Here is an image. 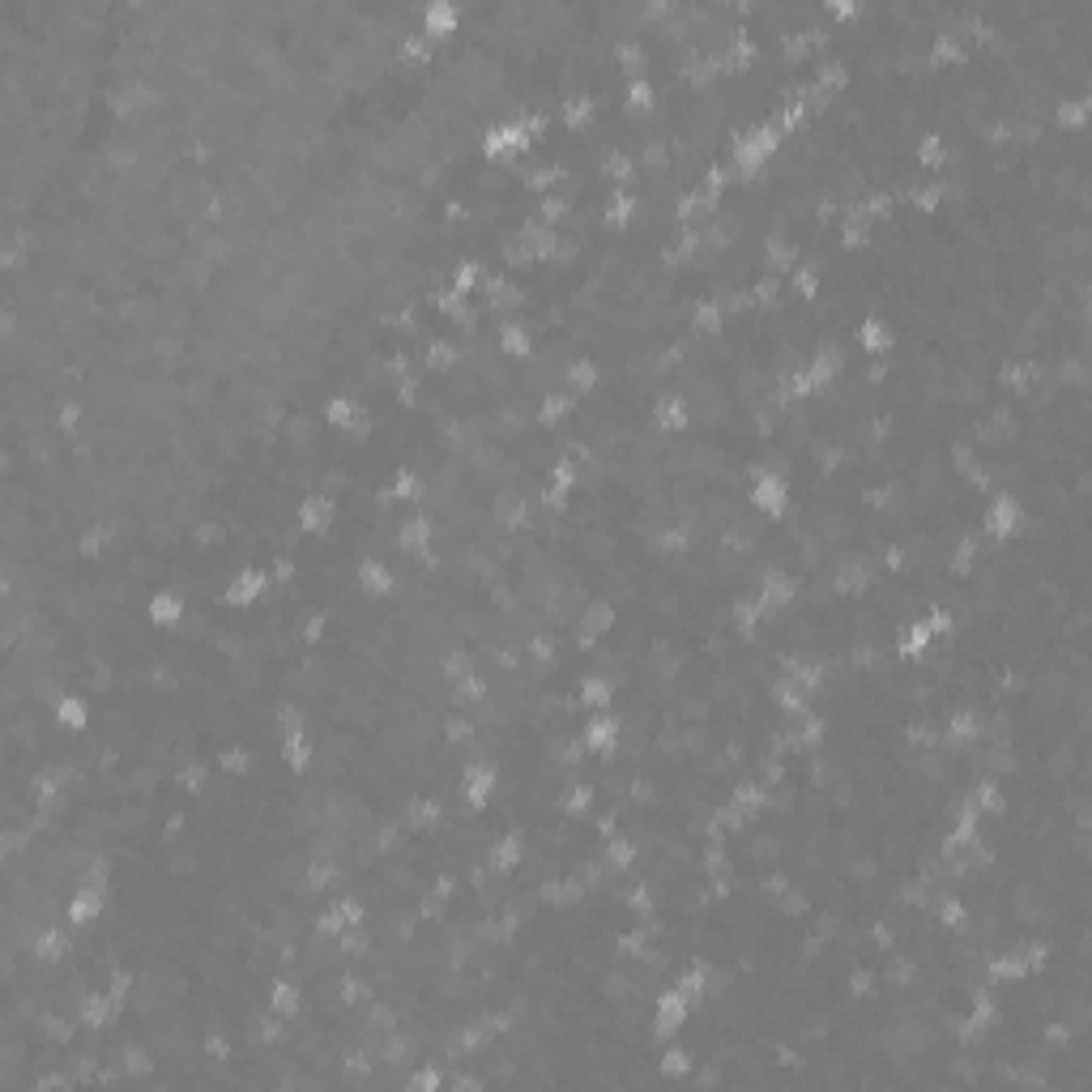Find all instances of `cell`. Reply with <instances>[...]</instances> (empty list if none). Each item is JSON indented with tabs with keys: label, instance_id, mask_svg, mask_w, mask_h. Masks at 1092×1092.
Returning a JSON list of instances; mask_svg holds the SVG:
<instances>
[{
	"label": "cell",
	"instance_id": "obj_1",
	"mask_svg": "<svg viewBox=\"0 0 1092 1092\" xmlns=\"http://www.w3.org/2000/svg\"><path fill=\"white\" fill-rule=\"evenodd\" d=\"M653 405H632L624 410L619 418L628 414H649ZM701 410H747L759 427V435L772 444V457L768 465L781 470L789 482H794V470L811 461V448H815V427L802 418L798 405H776L772 388L764 384H738V388H722L705 401H692V414ZM615 418V422H619ZM772 521V517H768ZM789 615V611H785ZM781 619V615H776ZM806 624L811 632V658H819L832 675H849L853 671V653L858 645L866 641L862 624L841 615V611H819V606H806V615L798 619ZM794 662V658H789ZM785 662V666H789ZM632 683V679H628ZM632 692V688H628ZM628 701V696H624ZM776 709V705H772ZM615 713V709H611ZM619 718V713H615ZM794 722L798 718H785L776 709V722L759 734H742V738H726V742H713L709 751H696V755H675V751H662V747H636L628 738H619L615 747V759L628 776H649L658 785V802L671 819L679 824H701L713 815V806L726 798V789L747 776V772H768L776 764H789V759H802L798 755V742H794ZM624 726V722H619Z\"/></svg>",
	"mask_w": 1092,
	"mask_h": 1092
},
{
	"label": "cell",
	"instance_id": "obj_2",
	"mask_svg": "<svg viewBox=\"0 0 1092 1092\" xmlns=\"http://www.w3.org/2000/svg\"><path fill=\"white\" fill-rule=\"evenodd\" d=\"M806 606H815V602H806ZM819 611H841V615L858 619L862 632H866V641H862L858 653H853V671H849V675H832L824 692H866V688H875L879 679H888V675L901 666L896 653H892V636H896V628H901L896 606H888V602H849V606H819ZM798 755H802V751H798ZM802 759H806V755H802ZM615 764H619V759H615ZM619 772H624V768H619ZM751 776H755V772H751ZM624 781H632V776L624 772ZM759 781L772 789V802H789V798L802 794V772H789V764H776V768L759 772ZM624 789H628V785H624ZM722 802H726V798H722ZM709 824H713V815L701 819V824H679V819H671V815L662 811V802H658V815H653V845H658V853H662L666 862L688 866V862L701 858V845L709 841Z\"/></svg>",
	"mask_w": 1092,
	"mask_h": 1092
},
{
	"label": "cell",
	"instance_id": "obj_3",
	"mask_svg": "<svg viewBox=\"0 0 1092 1092\" xmlns=\"http://www.w3.org/2000/svg\"><path fill=\"white\" fill-rule=\"evenodd\" d=\"M781 150H785L781 133H776L772 124H755V128H747V133H738V137L729 141L726 163H729V171H734V180H755V175H764V171L772 167V158H776Z\"/></svg>",
	"mask_w": 1092,
	"mask_h": 1092
},
{
	"label": "cell",
	"instance_id": "obj_4",
	"mask_svg": "<svg viewBox=\"0 0 1092 1092\" xmlns=\"http://www.w3.org/2000/svg\"><path fill=\"white\" fill-rule=\"evenodd\" d=\"M747 499L759 517H772L781 521L789 512V478L772 465H751L747 470Z\"/></svg>",
	"mask_w": 1092,
	"mask_h": 1092
},
{
	"label": "cell",
	"instance_id": "obj_5",
	"mask_svg": "<svg viewBox=\"0 0 1092 1092\" xmlns=\"http://www.w3.org/2000/svg\"><path fill=\"white\" fill-rule=\"evenodd\" d=\"M1025 499L1016 495V491H999V495H990L986 499V508H982V538H990L995 547H1003V542H1012L1020 529H1025Z\"/></svg>",
	"mask_w": 1092,
	"mask_h": 1092
},
{
	"label": "cell",
	"instance_id": "obj_6",
	"mask_svg": "<svg viewBox=\"0 0 1092 1092\" xmlns=\"http://www.w3.org/2000/svg\"><path fill=\"white\" fill-rule=\"evenodd\" d=\"M495 794H499V764L491 755H470L461 764V798H465V806L482 815V811H491Z\"/></svg>",
	"mask_w": 1092,
	"mask_h": 1092
},
{
	"label": "cell",
	"instance_id": "obj_7",
	"mask_svg": "<svg viewBox=\"0 0 1092 1092\" xmlns=\"http://www.w3.org/2000/svg\"><path fill=\"white\" fill-rule=\"evenodd\" d=\"M538 145L525 137V128L517 124V120H495L487 133H482V141H478V158L482 163H517V158H525V154H534Z\"/></svg>",
	"mask_w": 1092,
	"mask_h": 1092
},
{
	"label": "cell",
	"instance_id": "obj_8",
	"mask_svg": "<svg viewBox=\"0 0 1092 1092\" xmlns=\"http://www.w3.org/2000/svg\"><path fill=\"white\" fill-rule=\"evenodd\" d=\"M802 589H806V581H802L798 572L772 568V572H764V581L755 585V602H759L764 619H776V615H785L789 606H798Z\"/></svg>",
	"mask_w": 1092,
	"mask_h": 1092
},
{
	"label": "cell",
	"instance_id": "obj_9",
	"mask_svg": "<svg viewBox=\"0 0 1092 1092\" xmlns=\"http://www.w3.org/2000/svg\"><path fill=\"white\" fill-rule=\"evenodd\" d=\"M649 1008H653V1020H649V1025H653V1042H658V1046H666L671 1037H679V1033L688 1029L692 1003L683 999V990H679L675 982H671V986H662V990L653 995V1003H649Z\"/></svg>",
	"mask_w": 1092,
	"mask_h": 1092
},
{
	"label": "cell",
	"instance_id": "obj_10",
	"mask_svg": "<svg viewBox=\"0 0 1092 1092\" xmlns=\"http://www.w3.org/2000/svg\"><path fill=\"white\" fill-rule=\"evenodd\" d=\"M270 589H274L270 568L248 564V568H240V572L227 581V589H222V606H227V611H252V606H261V602L270 598Z\"/></svg>",
	"mask_w": 1092,
	"mask_h": 1092
},
{
	"label": "cell",
	"instance_id": "obj_11",
	"mask_svg": "<svg viewBox=\"0 0 1092 1092\" xmlns=\"http://www.w3.org/2000/svg\"><path fill=\"white\" fill-rule=\"evenodd\" d=\"M124 1016V1003L107 990V986H98V990H90L81 1003H77V1025L90 1033V1037H103L116 1020Z\"/></svg>",
	"mask_w": 1092,
	"mask_h": 1092
},
{
	"label": "cell",
	"instance_id": "obj_12",
	"mask_svg": "<svg viewBox=\"0 0 1092 1092\" xmlns=\"http://www.w3.org/2000/svg\"><path fill=\"white\" fill-rule=\"evenodd\" d=\"M982 742H986V718L978 709H969V705L948 709V718H943V747L948 751H973Z\"/></svg>",
	"mask_w": 1092,
	"mask_h": 1092
},
{
	"label": "cell",
	"instance_id": "obj_13",
	"mask_svg": "<svg viewBox=\"0 0 1092 1092\" xmlns=\"http://www.w3.org/2000/svg\"><path fill=\"white\" fill-rule=\"evenodd\" d=\"M141 619H145L150 628H158V632H171V628H180V624L188 619V598H184L180 589L163 585V589H154V594L145 598Z\"/></svg>",
	"mask_w": 1092,
	"mask_h": 1092
},
{
	"label": "cell",
	"instance_id": "obj_14",
	"mask_svg": "<svg viewBox=\"0 0 1092 1092\" xmlns=\"http://www.w3.org/2000/svg\"><path fill=\"white\" fill-rule=\"evenodd\" d=\"M853 347H858V355H866V359H883V355L896 351V325L883 321L879 312H866V317L858 321V329H853Z\"/></svg>",
	"mask_w": 1092,
	"mask_h": 1092
},
{
	"label": "cell",
	"instance_id": "obj_15",
	"mask_svg": "<svg viewBox=\"0 0 1092 1092\" xmlns=\"http://www.w3.org/2000/svg\"><path fill=\"white\" fill-rule=\"evenodd\" d=\"M334 521H338V499L325 495V491L304 495L299 508H295V525H299L308 538H325V534L334 529Z\"/></svg>",
	"mask_w": 1092,
	"mask_h": 1092
},
{
	"label": "cell",
	"instance_id": "obj_16",
	"mask_svg": "<svg viewBox=\"0 0 1092 1092\" xmlns=\"http://www.w3.org/2000/svg\"><path fill=\"white\" fill-rule=\"evenodd\" d=\"M435 538H440L435 517L422 512V508H414V512H405V521L397 525V555H422V551L435 547Z\"/></svg>",
	"mask_w": 1092,
	"mask_h": 1092
},
{
	"label": "cell",
	"instance_id": "obj_17",
	"mask_svg": "<svg viewBox=\"0 0 1092 1092\" xmlns=\"http://www.w3.org/2000/svg\"><path fill=\"white\" fill-rule=\"evenodd\" d=\"M107 888L103 883H81L73 896H68V905H64V922L73 926V930H86V926H94L103 913H107Z\"/></svg>",
	"mask_w": 1092,
	"mask_h": 1092
},
{
	"label": "cell",
	"instance_id": "obj_18",
	"mask_svg": "<svg viewBox=\"0 0 1092 1092\" xmlns=\"http://www.w3.org/2000/svg\"><path fill=\"white\" fill-rule=\"evenodd\" d=\"M278 755H282V768H287L291 776H304V772L312 768V759H317V738H312V729L308 726L282 729V734H278Z\"/></svg>",
	"mask_w": 1092,
	"mask_h": 1092
},
{
	"label": "cell",
	"instance_id": "obj_19",
	"mask_svg": "<svg viewBox=\"0 0 1092 1092\" xmlns=\"http://www.w3.org/2000/svg\"><path fill=\"white\" fill-rule=\"evenodd\" d=\"M726 802L729 806H738V811L755 824V819H764V815L772 811V789H768L759 776H751V772H747V776H738V781L726 789Z\"/></svg>",
	"mask_w": 1092,
	"mask_h": 1092
},
{
	"label": "cell",
	"instance_id": "obj_20",
	"mask_svg": "<svg viewBox=\"0 0 1092 1092\" xmlns=\"http://www.w3.org/2000/svg\"><path fill=\"white\" fill-rule=\"evenodd\" d=\"M1033 978V969H1029V960L1020 956V948H999V952H990L986 956V982L990 986H1025Z\"/></svg>",
	"mask_w": 1092,
	"mask_h": 1092
},
{
	"label": "cell",
	"instance_id": "obj_21",
	"mask_svg": "<svg viewBox=\"0 0 1092 1092\" xmlns=\"http://www.w3.org/2000/svg\"><path fill=\"white\" fill-rule=\"evenodd\" d=\"M265 1008L274 1012V1016H282V1020H299L304 1016V1008H308V995H304V986L295 982V978H287V973H278L270 986H265Z\"/></svg>",
	"mask_w": 1092,
	"mask_h": 1092
},
{
	"label": "cell",
	"instance_id": "obj_22",
	"mask_svg": "<svg viewBox=\"0 0 1092 1092\" xmlns=\"http://www.w3.org/2000/svg\"><path fill=\"white\" fill-rule=\"evenodd\" d=\"M913 163H918L922 175H943V171L952 167V141H948V133L926 128V133L913 141Z\"/></svg>",
	"mask_w": 1092,
	"mask_h": 1092
},
{
	"label": "cell",
	"instance_id": "obj_23",
	"mask_svg": "<svg viewBox=\"0 0 1092 1092\" xmlns=\"http://www.w3.org/2000/svg\"><path fill=\"white\" fill-rule=\"evenodd\" d=\"M619 738H624V726H619V718L611 709L606 713H589L581 722V742H585L589 755H611L619 747Z\"/></svg>",
	"mask_w": 1092,
	"mask_h": 1092
},
{
	"label": "cell",
	"instance_id": "obj_24",
	"mask_svg": "<svg viewBox=\"0 0 1092 1092\" xmlns=\"http://www.w3.org/2000/svg\"><path fill=\"white\" fill-rule=\"evenodd\" d=\"M401 819H405L410 836L435 832V828H440V824L448 819V802H444V798H435V794H418V798H410V802H405Z\"/></svg>",
	"mask_w": 1092,
	"mask_h": 1092
},
{
	"label": "cell",
	"instance_id": "obj_25",
	"mask_svg": "<svg viewBox=\"0 0 1092 1092\" xmlns=\"http://www.w3.org/2000/svg\"><path fill=\"white\" fill-rule=\"evenodd\" d=\"M461 367V338H457V329L452 334H427V342H422V371H431V375H444V371H457Z\"/></svg>",
	"mask_w": 1092,
	"mask_h": 1092
},
{
	"label": "cell",
	"instance_id": "obj_26",
	"mask_svg": "<svg viewBox=\"0 0 1092 1092\" xmlns=\"http://www.w3.org/2000/svg\"><path fill=\"white\" fill-rule=\"evenodd\" d=\"M418 26H422V34H427L431 43H448V39L461 30V4H457V0H427Z\"/></svg>",
	"mask_w": 1092,
	"mask_h": 1092
},
{
	"label": "cell",
	"instance_id": "obj_27",
	"mask_svg": "<svg viewBox=\"0 0 1092 1092\" xmlns=\"http://www.w3.org/2000/svg\"><path fill=\"white\" fill-rule=\"evenodd\" d=\"M615 77H619V73H615ZM598 111H602V98H598V94H572V98L559 103L555 120H559L564 133H589V128L598 124Z\"/></svg>",
	"mask_w": 1092,
	"mask_h": 1092
},
{
	"label": "cell",
	"instance_id": "obj_28",
	"mask_svg": "<svg viewBox=\"0 0 1092 1092\" xmlns=\"http://www.w3.org/2000/svg\"><path fill=\"white\" fill-rule=\"evenodd\" d=\"M649 422H653L662 435H679V431H688V422H692V401H688L683 393H662V397L653 401V410H649Z\"/></svg>",
	"mask_w": 1092,
	"mask_h": 1092
},
{
	"label": "cell",
	"instance_id": "obj_29",
	"mask_svg": "<svg viewBox=\"0 0 1092 1092\" xmlns=\"http://www.w3.org/2000/svg\"><path fill=\"white\" fill-rule=\"evenodd\" d=\"M521 862H525V836H521L517 828H512V832H499V836L487 845V871H491V875L508 879Z\"/></svg>",
	"mask_w": 1092,
	"mask_h": 1092
},
{
	"label": "cell",
	"instance_id": "obj_30",
	"mask_svg": "<svg viewBox=\"0 0 1092 1092\" xmlns=\"http://www.w3.org/2000/svg\"><path fill=\"white\" fill-rule=\"evenodd\" d=\"M397 572L388 568V559H380V555H364L359 564H355V585H359V594L367 598H388L393 589H397Z\"/></svg>",
	"mask_w": 1092,
	"mask_h": 1092
},
{
	"label": "cell",
	"instance_id": "obj_31",
	"mask_svg": "<svg viewBox=\"0 0 1092 1092\" xmlns=\"http://www.w3.org/2000/svg\"><path fill=\"white\" fill-rule=\"evenodd\" d=\"M969 56H973V47L956 30H935L930 43H926V64L930 68H960Z\"/></svg>",
	"mask_w": 1092,
	"mask_h": 1092
},
{
	"label": "cell",
	"instance_id": "obj_32",
	"mask_svg": "<svg viewBox=\"0 0 1092 1092\" xmlns=\"http://www.w3.org/2000/svg\"><path fill=\"white\" fill-rule=\"evenodd\" d=\"M90 722H94V713H90L86 692H64L51 709V729H60V734H86Z\"/></svg>",
	"mask_w": 1092,
	"mask_h": 1092
},
{
	"label": "cell",
	"instance_id": "obj_33",
	"mask_svg": "<svg viewBox=\"0 0 1092 1092\" xmlns=\"http://www.w3.org/2000/svg\"><path fill=\"white\" fill-rule=\"evenodd\" d=\"M1092 120V90H1080V94H1063L1050 111V124L1059 133H1085Z\"/></svg>",
	"mask_w": 1092,
	"mask_h": 1092
},
{
	"label": "cell",
	"instance_id": "obj_34",
	"mask_svg": "<svg viewBox=\"0 0 1092 1092\" xmlns=\"http://www.w3.org/2000/svg\"><path fill=\"white\" fill-rule=\"evenodd\" d=\"M969 798L978 802V811H982V819H1008V811H1012V798H1008V785L999 781V776H978L973 785H969Z\"/></svg>",
	"mask_w": 1092,
	"mask_h": 1092
},
{
	"label": "cell",
	"instance_id": "obj_35",
	"mask_svg": "<svg viewBox=\"0 0 1092 1092\" xmlns=\"http://www.w3.org/2000/svg\"><path fill=\"white\" fill-rule=\"evenodd\" d=\"M68 948H73V926H64V922H51L30 939V956L39 965H60L68 956Z\"/></svg>",
	"mask_w": 1092,
	"mask_h": 1092
},
{
	"label": "cell",
	"instance_id": "obj_36",
	"mask_svg": "<svg viewBox=\"0 0 1092 1092\" xmlns=\"http://www.w3.org/2000/svg\"><path fill=\"white\" fill-rule=\"evenodd\" d=\"M768 701H772V705H776L785 718H802V713H811V709H815V696H811L806 688H798V683H794L785 671H781V675L768 683Z\"/></svg>",
	"mask_w": 1092,
	"mask_h": 1092
},
{
	"label": "cell",
	"instance_id": "obj_37",
	"mask_svg": "<svg viewBox=\"0 0 1092 1092\" xmlns=\"http://www.w3.org/2000/svg\"><path fill=\"white\" fill-rule=\"evenodd\" d=\"M495 347H499V355H508V359H529L538 347H534V334H529V325H525V317H512V321H499L495 325Z\"/></svg>",
	"mask_w": 1092,
	"mask_h": 1092
},
{
	"label": "cell",
	"instance_id": "obj_38",
	"mask_svg": "<svg viewBox=\"0 0 1092 1092\" xmlns=\"http://www.w3.org/2000/svg\"><path fill=\"white\" fill-rule=\"evenodd\" d=\"M636 214H641V197H636V188H615V193L602 201V222H606L611 231H632Z\"/></svg>",
	"mask_w": 1092,
	"mask_h": 1092
},
{
	"label": "cell",
	"instance_id": "obj_39",
	"mask_svg": "<svg viewBox=\"0 0 1092 1092\" xmlns=\"http://www.w3.org/2000/svg\"><path fill=\"white\" fill-rule=\"evenodd\" d=\"M598 175H602V184H615V188H628V184H636V180H641L636 154H632L628 145H619V150L602 154V163H598Z\"/></svg>",
	"mask_w": 1092,
	"mask_h": 1092
},
{
	"label": "cell",
	"instance_id": "obj_40",
	"mask_svg": "<svg viewBox=\"0 0 1092 1092\" xmlns=\"http://www.w3.org/2000/svg\"><path fill=\"white\" fill-rule=\"evenodd\" d=\"M576 410H581V397L576 393H547L542 401H538V427H547V431H555V427H564V422H572L576 418Z\"/></svg>",
	"mask_w": 1092,
	"mask_h": 1092
},
{
	"label": "cell",
	"instance_id": "obj_41",
	"mask_svg": "<svg viewBox=\"0 0 1092 1092\" xmlns=\"http://www.w3.org/2000/svg\"><path fill=\"white\" fill-rule=\"evenodd\" d=\"M709 982H713V965H709V960H688V965L675 973V986L683 990V999H688L692 1008H705Z\"/></svg>",
	"mask_w": 1092,
	"mask_h": 1092
},
{
	"label": "cell",
	"instance_id": "obj_42",
	"mask_svg": "<svg viewBox=\"0 0 1092 1092\" xmlns=\"http://www.w3.org/2000/svg\"><path fill=\"white\" fill-rule=\"evenodd\" d=\"M359 414H364V401H359L355 393H329V397L321 401V418H325V427H334V431H351Z\"/></svg>",
	"mask_w": 1092,
	"mask_h": 1092
},
{
	"label": "cell",
	"instance_id": "obj_43",
	"mask_svg": "<svg viewBox=\"0 0 1092 1092\" xmlns=\"http://www.w3.org/2000/svg\"><path fill=\"white\" fill-rule=\"evenodd\" d=\"M257 751L252 747H244V742H227L218 755H214V768L227 776V781H244V776H252L257 772Z\"/></svg>",
	"mask_w": 1092,
	"mask_h": 1092
},
{
	"label": "cell",
	"instance_id": "obj_44",
	"mask_svg": "<svg viewBox=\"0 0 1092 1092\" xmlns=\"http://www.w3.org/2000/svg\"><path fill=\"white\" fill-rule=\"evenodd\" d=\"M598 384H602V364H598V355H581V359H572V364L564 367V388H568V393L594 397Z\"/></svg>",
	"mask_w": 1092,
	"mask_h": 1092
},
{
	"label": "cell",
	"instance_id": "obj_45",
	"mask_svg": "<svg viewBox=\"0 0 1092 1092\" xmlns=\"http://www.w3.org/2000/svg\"><path fill=\"white\" fill-rule=\"evenodd\" d=\"M594 806H598V785H594V781H572V785L564 789V798H559V815H564L568 824L589 819Z\"/></svg>",
	"mask_w": 1092,
	"mask_h": 1092
},
{
	"label": "cell",
	"instance_id": "obj_46",
	"mask_svg": "<svg viewBox=\"0 0 1092 1092\" xmlns=\"http://www.w3.org/2000/svg\"><path fill=\"white\" fill-rule=\"evenodd\" d=\"M602 858H606V866L615 875H632L636 862H641V845H636L632 832H615L611 841H602Z\"/></svg>",
	"mask_w": 1092,
	"mask_h": 1092
},
{
	"label": "cell",
	"instance_id": "obj_47",
	"mask_svg": "<svg viewBox=\"0 0 1092 1092\" xmlns=\"http://www.w3.org/2000/svg\"><path fill=\"white\" fill-rule=\"evenodd\" d=\"M576 701L585 713H606V709H615V683L606 675H585L576 683Z\"/></svg>",
	"mask_w": 1092,
	"mask_h": 1092
},
{
	"label": "cell",
	"instance_id": "obj_48",
	"mask_svg": "<svg viewBox=\"0 0 1092 1092\" xmlns=\"http://www.w3.org/2000/svg\"><path fill=\"white\" fill-rule=\"evenodd\" d=\"M653 107H658V81L649 73L624 81V111L628 116H653Z\"/></svg>",
	"mask_w": 1092,
	"mask_h": 1092
},
{
	"label": "cell",
	"instance_id": "obj_49",
	"mask_svg": "<svg viewBox=\"0 0 1092 1092\" xmlns=\"http://www.w3.org/2000/svg\"><path fill=\"white\" fill-rule=\"evenodd\" d=\"M688 329H692L696 338H718V334L726 329V308H722V299H701V304L692 308V317H688Z\"/></svg>",
	"mask_w": 1092,
	"mask_h": 1092
},
{
	"label": "cell",
	"instance_id": "obj_50",
	"mask_svg": "<svg viewBox=\"0 0 1092 1092\" xmlns=\"http://www.w3.org/2000/svg\"><path fill=\"white\" fill-rule=\"evenodd\" d=\"M210 759H188V764H180L175 768V776H171V785L184 794V798H201L205 789H210Z\"/></svg>",
	"mask_w": 1092,
	"mask_h": 1092
},
{
	"label": "cell",
	"instance_id": "obj_51",
	"mask_svg": "<svg viewBox=\"0 0 1092 1092\" xmlns=\"http://www.w3.org/2000/svg\"><path fill=\"white\" fill-rule=\"evenodd\" d=\"M435 51H440V43H431V39L422 34V26H410V30L401 34V43H397V56H401L405 64H431Z\"/></svg>",
	"mask_w": 1092,
	"mask_h": 1092
},
{
	"label": "cell",
	"instance_id": "obj_52",
	"mask_svg": "<svg viewBox=\"0 0 1092 1092\" xmlns=\"http://www.w3.org/2000/svg\"><path fill=\"white\" fill-rule=\"evenodd\" d=\"M692 1067H696V1050H688V1046H666L653 1063V1072L662 1080H683V1076H692Z\"/></svg>",
	"mask_w": 1092,
	"mask_h": 1092
},
{
	"label": "cell",
	"instance_id": "obj_53",
	"mask_svg": "<svg viewBox=\"0 0 1092 1092\" xmlns=\"http://www.w3.org/2000/svg\"><path fill=\"white\" fill-rule=\"evenodd\" d=\"M388 495L397 499V504H418L422 495H427V478L418 474V470H410V465H401L393 478H388Z\"/></svg>",
	"mask_w": 1092,
	"mask_h": 1092
},
{
	"label": "cell",
	"instance_id": "obj_54",
	"mask_svg": "<svg viewBox=\"0 0 1092 1092\" xmlns=\"http://www.w3.org/2000/svg\"><path fill=\"white\" fill-rule=\"evenodd\" d=\"M487 696H491V679H487L482 671H474V675H465V679L452 683V705H457V709H474V705H482Z\"/></svg>",
	"mask_w": 1092,
	"mask_h": 1092
},
{
	"label": "cell",
	"instance_id": "obj_55",
	"mask_svg": "<svg viewBox=\"0 0 1092 1092\" xmlns=\"http://www.w3.org/2000/svg\"><path fill=\"white\" fill-rule=\"evenodd\" d=\"M487 270H491V265H487V261H482V257H470V261H457V265H452V278H448V287H452V291H461V295H474V291H478V287H482V278H487Z\"/></svg>",
	"mask_w": 1092,
	"mask_h": 1092
},
{
	"label": "cell",
	"instance_id": "obj_56",
	"mask_svg": "<svg viewBox=\"0 0 1092 1092\" xmlns=\"http://www.w3.org/2000/svg\"><path fill=\"white\" fill-rule=\"evenodd\" d=\"M329 913L351 930V926H367V901L364 896H355V892H338L334 901H329Z\"/></svg>",
	"mask_w": 1092,
	"mask_h": 1092
},
{
	"label": "cell",
	"instance_id": "obj_57",
	"mask_svg": "<svg viewBox=\"0 0 1092 1092\" xmlns=\"http://www.w3.org/2000/svg\"><path fill=\"white\" fill-rule=\"evenodd\" d=\"M747 295H751V308H776L781 299H785V278H772V274H759L751 287H747Z\"/></svg>",
	"mask_w": 1092,
	"mask_h": 1092
},
{
	"label": "cell",
	"instance_id": "obj_58",
	"mask_svg": "<svg viewBox=\"0 0 1092 1092\" xmlns=\"http://www.w3.org/2000/svg\"><path fill=\"white\" fill-rule=\"evenodd\" d=\"M568 214H572V197L568 193H547V197H538V222H547V227H564L568 222Z\"/></svg>",
	"mask_w": 1092,
	"mask_h": 1092
},
{
	"label": "cell",
	"instance_id": "obj_59",
	"mask_svg": "<svg viewBox=\"0 0 1092 1092\" xmlns=\"http://www.w3.org/2000/svg\"><path fill=\"white\" fill-rule=\"evenodd\" d=\"M547 482H551V487H559V491H576V487H581V461H576V457H568V452H564V457H555V461H551V470H547Z\"/></svg>",
	"mask_w": 1092,
	"mask_h": 1092
},
{
	"label": "cell",
	"instance_id": "obj_60",
	"mask_svg": "<svg viewBox=\"0 0 1092 1092\" xmlns=\"http://www.w3.org/2000/svg\"><path fill=\"white\" fill-rule=\"evenodd\" d=\"M329 632H334V615H329V611H312V615L299 624V641H304L308 649H321V645L329 641Z\"/></svg>",
	"mask_w": 1092,
	"mask_h": 1092
},
{
	"label": "cell",
	"instance_id": "obj_61",
	"mask_svg": "<svg viewBox=\"0 0 1092 1092\" xmlns=\"http://www.w3.org/2000/svg\"><path fill=\"white\" fill-rule=\"evenodd\" d=\"M734 184V171H729L726 154H718L705 171H701V188H709V193H718V197H726V188Z\"/></svg>",
	"mask_w": 1092,
	"mask_h": 1092
},
{
	"label": "cell",
	"instance_id": "obj_62",
	"mask_svg": "<svg viewBox=\"0 0 1092 1092\" xmlns=\"http://www.w3.org/2000/svg\"><path fill=\"white\" fill-rule=\"evenodd\" d=\"M444 1085H448V1076H444L440 1063H422L418 1072L405 1076V1089L410 1092H435V1089H444Z\"/></svg>",
	"mask_w": 1092,
	"mask_h": 1092
},
{
	"label": "cell",
	"instance_id": "obj_63",
	"mask_svg": "<svg viewBox=\"0 0 1092 1092\" xmlns=\"http://www.w3.org/2000/svg\"><path fill=\"white\" fill-rule=\"evenodd\" d=\"M270 576H274L278 585H295V576H299V559H295V555H287V551L270 555Z\"/></svg>",
	"mask_w": 1092,
	"mask_h": 1092
}]
</instances>
